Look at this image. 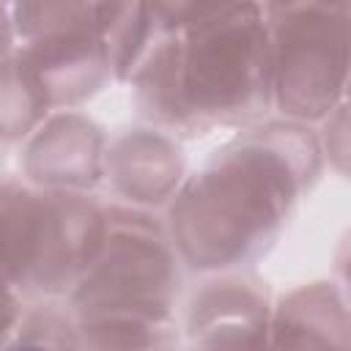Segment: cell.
I'll list each match as a JSON object with an SVG mask.
<instances>
[{
  "label": "cell",
  "mask_w": 351,
  "mask_h": 351,
  "mask_svg": "<svg viewBox=\"0 0 351 351\" xmlns=\"http://www.w3.org/2000/svg\"><path fill=\"white\" fill-rule=\"evenodd\" d=\"M49 107L19 52L0 63V137L19 140L44 123Z\"/></svg>",
  "instance_id": "8fae6325"
},
{
  "label": "cell",
  "mask_w": 351,
  "mask_h": 351,
  "mask_svg": "<svg viewBox=\"0 0 351 351\" xmlns=\"http://www.w3.org/2000/svg\"><path fill=\"white\" fill-rule=\"evenodd\" d=\"M14 41V22H11V5H0V63L8 58Z\"/></svg>",
  "instance_id": "5bb4252c"
},
{
  "label": "cell",
  "mask_w": 351,
  "mask_h": 351,
  "mask_svg": "<svg viewBox=\"0 0 351 351\" xmlns=\"http://www.w3.org/2000/svg\"><path fill=\"white\" fill-rule=\"evenodd\" d=\"M318 140L304 123L244 129L170 200L167 236L192 269L222 271L263 255L318 173Z\"/></svg>",
  "instance_id": "7a4b0ae2"
},
{
  "label": "cell",
  "mask_w": 351,
  "mask_h": 351,
  "mask_svg": "<svg viewBox=\"0 0 351 351\" xmlns=\"http://www.w3.org/2000/svg\"><path fill=\"white\" fill-rule=\"evenodd\" d=\"M3 351H82V346L69 315L55 310H33L30 315H22Z\"/></svg>",
  "instance_id": "7c38bea8"
},
{
  "label": "cell",
  "mask_w": 351,
  "mask_h": 351,
  "mask_svg": "<svg viewBox=\"0 0 351 351\" xmlns=\"http://www.w3.org/2000/svg\"><path fill=\"white\" fill-rule=\"evenodd\" d=\"M186 326L192 351H274L269 296L247 277L206 282L192 299Z\"/></svg>",
  "instance_id": "52a82bcc"
},
{
  "label": "cell",
  "mask_w": 351,
  "mask_h": 351,
  "mask_svg": "<svg viewBox=\"0 0 351 351\" xmlns=\"http://www.w3.org/2000/svg\"><path fill=\"white\" fill-rule=\"evenodd\" d=\"M156 36L129 74L154 123L203 134L244 126L271 107V41L258 3H156Z\"/></svg>",
  "instance_id": "6da1fadb"
},
{
  "label": "cell",
  "mask_w": 351,
  "mask_h": 351,
  "mask_svg": "<svg viewBox=\"0 0 351 351\" xmlns=\"http://www.w3.org/2000/svg\"><path fill=\"white\" fill-rule=\"evenodd\" d=\"M104 236V206L82 192L0 181V280L25 296L71 293Z\"/></svg>",
  "instance_id": "277c9868"
},
{
  "label": "cell",
  "mask_w": 351,
  "mask_h": 351,
  "mask_svg": "<svg viewBox=\"0 0 351 351\" xmlns=\"http://www.w3.org/2000/svg\"><path fill=\"white\" fill-rule=\"evenodd\" d=\"M274 351H348L346 299L332 282L288 293L271 310Z\"/></svg>",
  "instance_id": "30bf717a"
},
{
  "label": "cell",
  "mask_w": 351,
  "mask_h": 351,
  "mask_svg": "<svg viewBox=\"0 0 351 351\" xmlns=\"http://www.w3.org/2000/svg\"><path fill=\"white\" fill-rule=\"evenodd\" d=\"M104 173L115 189L140 206L173 200L184 176V156L165 132L134 129L121 134L104 154Z\"/></svg>",
  "instance_id": "9c48e42d"
},
{
  "label": "cell",
  "mask_w": 351,
  "mask_h": 351,
  "mask_svg": "<svg viewBox=\"0 0 351 351\" xmlns=\"http://www.w3.org/2000/svg\"><path fill=\"white\" fill-rule=\"evenodd\" d=\"M104 134L77 112H63L41 123L25 151V170L38 189L82 192L104 173Z\"/></svg>",
  "instance_id": "ba28073f"
},
{
  "label": "cell",
  "mask_w": 351,
  "mask_h": 351,
  "mask_svg": "<svg viewBox=\"0 0 351 351\" xmlns=\"http://www.w3.org/2000/svg\"><path fill=\"white\" fill-rule=\"evenodd\" d=\"M19 321H22V296L0 280V351L14 337Z\"/></svg>",
  "instance_id": "4fadbf2b"
},
{
  "label": "cell",
  "mask_w": 351,
  "mask_h": 351,
  "mask_svg": "<svg viewBox=\"0 0 351 351\" xmlns=\"http://www.w3.org/2000/svg\"><path fill=\"white\" fill-rule=\"evenodd\" d=\"M123 3H16V49L49 110L74 107L115 80L112 33Z\"/></svg>",
  "instance_id": "5b68a950"
},
{
  "label": "cell",
  "mask_w": 351,
  "mask_h": 351,
  "mask_svg": "<svg viewBox=\"0 0 351 351\" xmlns=\"http://www.w3.org/2000/svg\"><path fill=\"white\" fill-rule=\"evenodd\" d=\"M271 104L293 121H321L346 96L348 3H266Z\"/></svg>",
  "instance_id": "8992f818"
},
{
  "label": "cell",
  "mask_w": 351,
  "mask_h": 351,
  "mask_svg": "<svg viewBox=\"0 0 351 351\" xmlns=\"http://www.w3.org/2000/svg\"><path fill=\"white\" fill-rule=\"evenodd\" d=\"M178 296V252L151 214L104 208V236L71 288V321L82 351H170Z\"/></svg>",
  "instance_id": "3957f363"
}]
</instances>
